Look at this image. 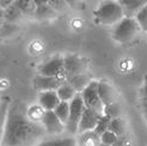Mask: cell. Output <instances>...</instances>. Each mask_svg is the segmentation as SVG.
Segmentation results:
<instances>
[{
    "label": "cell",
    "instance_id": "cell-1",
    "mask_svg": "<svg viewBox=\"0 0 147 146\" xmlns=\"http://www.w3.org/2000/svg\"><path fill=\"white\" fill-rule=\"evenodd\" d=\"M28 108L23 101H11L1 146H36L47 137L42 123L29 118Z\"/></svg>",
    "mask_w": 147,
    "mask_h": 146
},
{
    "label": "cell",
    "instance_id": "cell-2",
    "mask_svg": "<svg viewBox=\"0 0 147 146\" xmlns=\"http://www.w3.org/2000/svg\"><path fill=\"white\" fill-rule=\"evenodd\" d=\"M93 14L96 22L102 25H116L124 18V12L119 0H103Z\"/></svg>",
    "mask_w": 147,
    "mask_h": 146
},
{
    "label": "cell",
    "instance_id": "cell-3",
    "mask_svg": "<svg viewBox=\"0 0 147 146\" xmlns=\"http://www.w3.org/2000/svg\"><path fill=\"white\" fill-rule=\"evenodd\" d=\"M140 31L142 30L135 18L124 17L115 25L113 30V39L121 45H127L133 42Z\"/></svg>",
    "mask_w": 147,
    "mask_h": 146
},
{
    "label": "cell",
    "instance_id": "cell-4",
    "mask_svg": "<svg viewBox=\"0 0 147 146\" xmlns=\"http://www.w3.org/2000/svg\"><path fill=\"white\" fill-rule=\"evenodd\" d=\"M69 118L66 123V130L69 135H77L79 129V123L82 120L83 113L85 110V104L82 97V93H77V96L69 102Z\"/></svg>",
    "mask_w": 147,
    "mask_h": 146
},
{
    "label": "cell",
    "instance_id": "cell-5",
    "mask_svg": "<svg viewBox=\"0 0 147 146\" xmlns=\"http://www.w3.org/2000/svg\"><path fill=\"white\" fill-rule=\"evenodd\" d=\"M82 97H83L84 104L86 108H90L99 114L104 113V104H103L100 96H99V92H98V82L97 80H92V82L86 86V89L82 92Z\"/></svg>",
    "mask_w": 147,
    "mask_h": 146
},
{
    "label": "cell",
    "instance_id": "cell-6",
    "mask_svg": "<svg viewBox=\"0 0 147 146\" xmlns=\"http://www.w3.org/2000/svg\"><path fill=\"white\" fill-rule=\"evenodd\" d=\"M38 74L47 77H56L66 80V71H65V61L63 56L55 55L50 60L45 62L38 68Z\"/></svg>",
    "mask_w": 147,
    "mask_h": 146
},
{
    "label": "cell",
    "instance_id": "cell-7",
    "mask_svg": "<svg viewBox=\"0 0 147 146\" xmlns=\"http://www.w3.org/2000/svg\"><path fill=\"white\" fill-rule=\"evenodd\" d=\"M42 125L46 129L47 137L61 135L66 130V125L57 118L54 110H48L45 113V116L42 119Z\"/></svg>",
    "mask_w": 147,
    "mask_h": 146
},
{
    "label": "cell",
    "instance_id": "cell-8",
    "mask_svg": "<svg viewBox=\"0 0 147 146\" xmlns=\"http://www.w3.org/2000/svg\"><path fill=\"white\" fill-rule=\"evenodd\" d=\"M63 61H65L66 77L86 73L87 68H89L87 60L84 59V57H82V56H79V55H76V54L65 55L63 56Z\"/></svg>",
    "mask_w": 147,
    "mask_h": 146
},
{
    "label": "cell",
    "instance_id": "cell-9",
    "mask_svg": "<svg viewBox=\"0 0 147 146\" xmlns=\"http://www.w3.org/2000/svg\"><path fill=\"white\" fill-rule=\"evenodd\" d=\"M100 115L102 114L92 110V109H90V108H85L83 116H82V120H80V123H79L78 134L90 132V130H94Z\"/></svg>",
    "mask_w": 147,
    "mask_h": 146
},
{
    "label": "cell",
    "instance_id": "cell-10",
    "mask_svg": "<svg viewBox=\"0 0 147 146\" xmlns=\"http://www.w3.org/2000/svg\"><path fill=\"white\" fill-rule=\"evenodd\" d=\"M65 82V79L56 77H47L37 74L34 79V85L38 91H48V90H57L60 85Z\"/></svg>",
    "mask_w": 147,
    "mask_h": 146
},
{
    "label": "cell",
    "instance_id": "cell-11",
    "mask_svg": "<svg viewBox=\"0 0 147 146\" xmlns=\"http://www.w3.org/2000/svg\"><path fill=\"white\" fill-rule=\"evenodd\" d=\"M60 102H61V99L59 98L56 90H48V91L38 92V104L45 109L46 112L54 110Z\"/></svg>",
    "mask_w": 147,
    "mask_h": 146
},
{
    "label": "cell",
    "instance_id": "cell-12",
    "mask_svg": "<svg viewBox=\"0 0 147 146\" xmlns=\"http://www.w3.org/2000/svg\"><path fill=\"white\" fill-rule=\"evenodd\" d=\"M98 92L104 107L119 101V93H117L116 89L107 82H103V80L98 82Z\"/></svg>",
    "mask_w": 147,
    "mask_h": 146
},
{
    "label": "cell",
    "instance_id": "cell-13",
    "mask_svg": "<svg viewBox=\"0 0 147 146\" xmlns=\"http://www.w3.org/2000/svg\"><path fill=\"white\" fill-rule=\"evenodd\" d=\"M119 3L123 9L124 17L135 18L138 12L147 5V0H119Z\"/></svg>",
    "mask_w": 147,
    "mask_h": 146
},
{
    "label": "cell",
    "instance_id": "cell-14",
    "mask_svg": "<svg viewBox=\"0 0 147 146\" xmlns=\"http://www.w3.org/2000/svg\"><path fill=\"white\" fill-rule=\"evenodd\" d=\"M36 146H78L77 138L71 137H46Z\"/></svg>",
    "mask_w": 147,
    "mask_h": 146
},
{
    "label": "cell",
    "instance_id": "cell-15",
    "mask_svg": "<svg viewBox=\"0 0 147 146\" xmlns=\"http://www.w3.org/2000/svg\"><path fill=\"white\" fill-rule=\"evenodd\" d=\"M92 77L89 73H82V74H76V76H67L66 77V82H68L74 89L77 90L78 93H82L86 86L92 82Z\"/></svg>",
    "mask_w": 147,
    "mask_h": 146
},
{
    "label": "cell",
    "instance_id": "cell-16",
    "mask_svg": "<svg viewBox=\"0 0 147 146\" xmlns=\"http://www.w3.org/2000/svg\"><path fill=\"white\" fill-rule=\"evenodd\" d=\"M77 141L78 146H99L100 135L97 134L94 130H90V132L78 134Z\"/></svg>",
    "mask_w": 147,
    "mask_h": 146
},
{
    "label": "cell",
    "instance_id": "cell-17",
    "mask_svg": "<svg viewBox=\"0 0 147 146\" xmlns=\"http://www.w3.org/2000/svg\"><path fill=\"white\" fill-rule=\"evenodd\" d=\"M56 91L59 95V98L61 101H65V102H71L78 93L74 87H73L68 82H66V80L60 85V87H59Z\"/></svg>",
    "mask_w": 147,
    "mask_h": 146
},
{
    "label": "cell",
    "instance_id": "cell-18",
    "mask_svg": "<svg viewBox=\"0 0 147 146\" xmlns=\"http://www.w3.org/2000/svg\"><path fill=\"white\" fill-rule=\"evenodd\" d=\"M11 103L10 97H4L0 103V146H1V141L4 138V132H5V125H6V119H7V110Z\"/></svg>",
    "mask_w": 147,
    "mask_h": 146
},
{
    "label": "cell",
    "instance_id": "cell-19",
    "mask_svg": "<svg viewBox=\"0 0 147 146\" xmlns=\"http://www.w3.org/2000/svg\"><path fill=\"white\" fill-rule=\"evenodd\" d=\"M57 12L51 7L49 4L42 5V6H37L36 7V11L34 13V16L36 19H50L56 17Z\"/></svg>",
    "mask_w": 147,
    "mask_h": 146
},
{
    "label": "cell",
    "instance_id": "cell-20",
    "mask_svg": "<svg viewBox=\"0 0 147 146\" xmlns=\"http://www.w3.org/2000/svg\"><path fill=\"white\" fill-rule=\"evenodd\" d=\"M109 129L111 130V132H114L117 137H122L124 134H127V122L122 116L113 119L111 122H110Z\"/></svg>",
    "mask_w": 147,
    "mask_h": 146
},
{
    "label": "cell",
    "instance_id": "cell-21",
    "mask_svg": "<svg viewBox=\"0 0 147 146\" xmlns=\"http://www.w3.org/2000/svg\"><path fill=\"white\" fill-rule=\"evenodd\" d=\"M4 11H5V22H7V23L14 24L16 22H18L22 18V16H23V12H22L14 4L9 6Z\"/></svg>",
    "mask_w": 147,
    "mask_h": 146
},
{
    "label": "cell",
    "instance_id": "cell-22",
    "mask_svg": "<svg viewBox=\"0 0 147 146\" xmlns=\"http://www.w3.org/2000/svg\"><path fill=\"white\" fill-rule=\"evenodd\" d=\"M69 110H71L69 102L61 101L60 103L57 104V107L54 109V113L57 115V118L66 125L67 121H68V118H69Z\"/></svg>",
    "mask_w": 147,
    "mask_h": 146
},
{
    "label": "cell",
    "instance_id": "cell-23",
    "mask_svg": "<svg viewBox=\"0 0 147 146\" xmlns=\"http://www.w3.org/2000/svg\"><path fill=\"white\" fill-rule=\"evenodd\" d=\"M46 110L43 109L38 103L37 104H32L28 108V115L31 120H34L35 122H41L42 123V119L45 116Z\"/></svg>",
    "mask_w": 147,
    "mask_h": 146
},
{
    "label": "cell",
    "instance_id": "cell-24",
    "mask_svg": "<svg viewBox=\"0 0 147 146\" xmlns=\"http://www.w3.org/2000/svg\"><path fill=\"white\" fill-rule=\"evenodd\" d=\"M14 5L23 12V14H34L36 7H37L35 5L34 0H16Z\"/></svg>",
    "mask_w": 147,
    "mask_h": 146
},
{
    "label": "cell",
    "instance_id": "cell-25",
    "mask_svg": "<svg viewBox=\"0 0 147 146\" xmlns=\"http://www.w3.org/2000/svg\"><path fill=\"white\" fill-rule=\"evenodd\" d=\"M108 116H110L111 119H116V118H120L122 116V107L120 104V102H114V103H110L108 105L104 107V113Z\"/></svg>",
    "mask_w": 147,
    "mask_h": 146
},
{
    "label": "cell",
    "instance_id": "cell-26",
    "mask_svg": "<svg viewBox=\"0 0 147 146\" xmlns=\"http://www.w3.org/2000/svg\"><path fill=\"white\" fill-rule=\"evenodd\" d=\"M111 118L105 114H102L99 116V119H98V122H97V126L96 128H94V132H96L97 134H103L105 132V130L109 129V126H110V122H111Z\"/></svg>",
    "mask_w": 147,
    "mask_h": 146
},
{
    "label": "cell",
    "instance_id": "cell-27",
    "mask_svg": "<svg viewBox=\"0 0 147 146\" xmlns=\"http://www.w3.org/2000/svg\"><path fill=\"white\" fill-rule=\"evenodd\" d=\"M135 19L138 22V24L140 25L141 30L144 32H147V5L138 12V14L135 16Z\"/></svg>",
    "mask_w": 147,
    "mask_h": 146
},
{
    "label": "cell",
    "instance_id": "cell-28",
    "mask_svg": "<svg viewBox=\"0 0 147 146\" xmlns=\"http://www.w3.org/2000/svg\"><path fill=\"white\" fill-rule=\"evenodd\" d=\"M119 139V137H117L114 132H111L110 129L105 130L103 134H100V143L102 144H105V145H109V146H114Z\"/></svg>",
    "mask_w": 147,
    "mask_h": 146
},
{
    "label": "cell",
    "instance_id": "cell-29",
    "mask_svg": "<svg viewBox=\"0 0 147 146\" xmlns=\"http://www.w3.org/2000/svg\"><path fill=\"white\" fill-rule=\"evenodd\" d=\"M48 4L53 7L56 12H62L67 7V1L66 0H48Z\"/></svg>",
    "mask_w": 147,
    "mask_h": 146
},
{
    "label": "cell",
    "instance_id": "cell-30",
    "mask_svg": "<svg viewBox=\"0 0 147 146\" xmlns=\"http://www.w3.org/2000/svg\"><path fill=\"white\" fill-rule=\"evenodd\" d=\"M114 146H130V140L127 134H124L122 137H119V139H117L116 144Z\"/></svg>",
    "mask_w": 147,
    "mask_h": 146
},
{
    "label": "cell",
    "instance_id": "cell-31",
    "mask_svg": "<svg viewBox=\"0 0 147 146\" xmlns=\"http://www.w3.org/2000/svg\"><path fill=\"white\" fill-rule=\"evenodd\" d=\"M14 1H16V0H0V7L5 10V9H7L9 6L13 5Z\"/></svg>",
    "mask_w": 147,
    "mask_h": 146
},
{
    "label": "cell",
    "instance_id": "cell-32",
    "mask_svg": "<svg viewBox=\"0 0 147 146\" xmlns=\"http://www.w3.org/2000/svg\"><path fill=\"white\" fill-rule=\"evenodd\" d=\"M4 22H5V11H4V9L0 7V25H1Z\"/></svg>",
    "mask_w": 147,
    "mask_h": 146
},
{
    "label": "cell",
    "instance_id": "cell-33",
    "mask_svg": "<svg viewBox=\"0 0 147 146\" xmlns=\"http://www.w3.org/2000/svg\"><path fill=\"white\" fill-rule=\"evenodd\" d=\"M34 3L36 6H42V5L48 4V0H34Z\"/></svg>",
    "mask_w": 147,
    "mask_h": 146
},
{
    "label": "cell",
    "instance_id": "cell-34",
    "mask_svg": "<svg viewBox=\"0 0 147 146\" xmlns=\"http://www.w3.org/2000/svg\"><path fill=\"white\" fill-rule=\"evenodd\" d=\"M144 96L147 98V76H145V83H144Z\"/></svg>",
    "mask_w": 147,
    "mask_h": 146
},
{
    "label": "cell",
    "instance_id": "cell-35",
    "mask_svg": "<svg viewBox=\"0 0 147 146\" xmlns=\"http://www.w3.org/2000/svg\"><path fill=\"white\" fill-rule=\"evenodd\" d=\"M99 146H109V145H105V144H102V143H100V144H99Z\"/></svg>",
    "mask_w": 147,
    "mask_h": 146
},
{
    "label": "cell",
    "instance_id": "cell-36",
    "mask_svg": "<svg viewBox=\"0 0 147 146\" xmlns=\"http://www.w3.org/2000/svg\"><path fill=\"white\" fill-rule=\"evenodd\" d=\"M0 103H1V99H0Z\"/></svg>",
    "mask_w": 147,
    "mask_h": 146
}]
</instances>
